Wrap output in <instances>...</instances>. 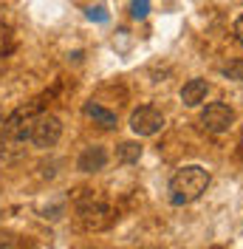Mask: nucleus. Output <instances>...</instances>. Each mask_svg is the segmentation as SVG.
Returning <instances> with one entry per match:
<instances>
[{"label":"nucleus","mask_w":243,"mask_h":249,"mask_svg":"<svg viewBox=\"0 0 243 249\" xmlns=\"http://www.w3.org/2000/svg\"><path fill=\"white\" fill-rule=\"evenodd\" d=\"M209 181H212V176H209L207 167H201V164H187V167H181V170L170 178V201L175 204V207L198 201V198L207 193Z\"/></svg>","instance_id":"obj_1"},{"label":"nucleus","mask_w":243,"mask_h":249,"mask_svg":"<svg viewBox=\"0 0 243 249\" xmlns=\"http://www.w3.org/2000/svg\"><path fill=\"white\" fill-rule=\"evenodd\" d=\"M76 218H79L82 230H88V232H99V230L110 227L113 213H110V204H107L102 196H96V193H85V196L76 198Z\"/></svg>","instance_id":"obj_2"},{"label":"nucleus","mask_w":243,"mask_h":249,"mask_svg":"<svg viewBox=\"0 0 243 249\" xmlns=\"http://www.w3.org/2000/svg\"><path fill=\"white\" fill-rule=\"evenodd\" d=\"M62 139V122L54 113H40L29 122V142L37 150H48Z\"/></svg>","instance_id":"obj_3"},{"label":"nucleus","mask_w":243,"mask_h":249,"mask_svg":"<svg viewBox=\"0 0 243 249\" xmlns=\"http://www.w3.org/2000/svg\"><path fill=\"white\" fill-rule=\"evenodd\" d=\"M130 130L136 133L139 139H147L164 130V113L156 105H141L130 113Z\"/></svg>","instance_id":"obj_4"},{"label":"nucleus","mask_w":243,"mask_h":249,"mask_svg":"<svg viewBox=\"0 0 243 249\" xmlns=\"http://www.w3.org/2000/svg\"><path fill=\"white\" fill-rule=\"evenodd\" d=\"M201 124L209 133H226L235 124V110L229 108L226 102H209L207 108L201 110Z\"/></svg>","instance_id":"obj_5"},{"label":"nucleus","mask_w":243,"mask_h":249,"mask_svg":"<svg viewBox=\"0 0 243 249\" xmlns=\"http://www.w3.org/2000/svg\"><path fill=\"white\" fill-rule=\"evenodd\" d=\"M107 147H102V144H91V147H85L82 153H79V159H76V170L79 173H99V170H105V164H107Z\"/></svg>","instance_id":"obj_6"},{"label":"nucleus","mask_w":243,"mask_h":249,"mask_svg":"<svg viewBox=\"0 0 243 249\" xmlns=\"http://www.w3.org/2000/svg\"><path fill=\"white\" fill-rule=\"evenodd\" d=\"M207 93H209V82L195 77V79H190V82H184L181 102L187 105V108H198L201 102H207Z\"/></svg>","instance_id":"obj_7"},{"label":"nucleus","mask_w":243,"mask_h":249,"mask_svg":"<svg viewBox=\"0 0 243 249\" xmlns=\"http://www.w3.org/2000/svg\"><path fill=\"white\" fill-rule=\"evenodd\" d=\"M82 113H85L88 119H93V124H99L102 130H113V127L119 124V119H116L113 110L102 108V105H96V102H85V105H82Z\"/></svg>","instance_id":"obj_8"},{"label":"nucleus","mask_w":243,"mask_h":249,"mask_svg":"<svg viewBox=\"0 0 243 249\" xmlns=\"http://www.w3.org/2000/svg\"><path fill=\"white\" fill-rule=\"evenodd\" d=\"M144 153V144L141 142H122L116 147V161L119 164H136L139 159Z\"/></svg>","instance_id":"obj_9"},{"label":"nucleus","mask_w":243,"mask_h":249,"mask_svg":"<svg viewBox=\"0 0 243 249\" xmlns=\"http://www.w3.org/2000/svg\"><path fill=\"white\" fill-rule=\"evenodd\" d=\"M221 74H224L226 79L243 82V57H238V60H229L226 65H221Z\"/></svg>","instance_id":"obj_10"},{"label":"nucleus","mask_w":243,"mask_h":249,"mask_svg":"<svg viewBox=\"0 0 243 249\" xmlns=\"http://www.w3.org/2000/svg\"><path fill=\"white\" fill-rule=\"evenodd\" d=\"M150 15V0H133L130 3V17L133 20H144Z\"/></svg>","instance_id":"obj_11"},{"label":"nucleus","mask_w":243,"mask_h":249,"mask_svg":"<svg viewBox=\"0 0 243 249\" xmlns=\"http://www.w3.org/2000/svg\"><path fill=\"white\" fill-rule=\"evenodd\" d=\"M88 17H91V20H96V23H107V12H105V6L88 9Z\"/></svg>","instance_id":"obj_12"},{"label":"nucleus","mask_w":243,"mask_h":249,"mask_svg":"<svg viewBox=\"0 0 243 249\" xmlns=\"http://www.w3.org/2000/svg\"><path fill=\"white\" fill-rule=\"evenodd\" d=\"M235 40L243 46V17H238V20H235Z\"/></svg>","instance_id":"obj_13"}]
</instances>
